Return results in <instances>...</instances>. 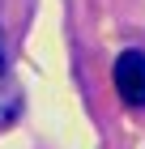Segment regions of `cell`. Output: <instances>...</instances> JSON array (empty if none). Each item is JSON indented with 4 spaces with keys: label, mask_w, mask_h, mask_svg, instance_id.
<instances>
[{
    "label": "cell",
    "mask_w": 145,
    "mask_h": 149,
    "mask_svg": "<svg viewBox=\"0 0 145 149\" xmlns=\"http://www.w3.org/2000/svg\"><path fill=\"white\" fill-rule=\"evenodd\" d=\"M17 111H22V94H17V85L9 81V72L0 68V128L13 124V119H17Z\"/></svg>",
    "instance_id": "obj_2"
},
{
    "label": "cell",
    "mask_w": 145,
    "mask_h": 149,
    "mask_svg": "<svg viewBox=\"0 0 145 149\" xmlns=\"http://www.w3.org/2000/svg\"><path fill=\"white\" fill-rule=\"evenodd\" d=\"M115 90L124 102L145 107V51H124L115 60Z\"/></svg>",
    "instance_id": "obj_1"
},
{
    "label": "cell",
    "mask_w": 145,
    "mask_h": 149,
    "mask_svg": "<svg viewBox=\"0 0 145 149\" xmlns=\"http://www.w3.org/2000/svg\"><path fill=\"white\" fill-rule=\"evenodd\" d=\"M0 68H4V30H0Z\"/></svg>",
    "instance_id": "obj_3"
}]
</instances>
